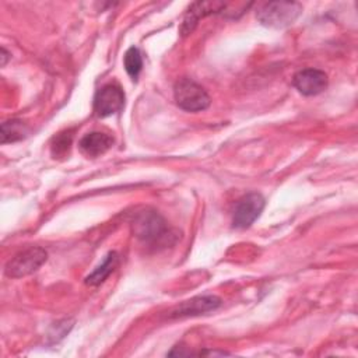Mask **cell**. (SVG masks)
Returning a JSON list of instances; mask_svg holds the SVG:
<instances>
[{
    "mask_svg": "<svg viewBox=\"0 0 358 358\" xmlns=\"http://www.w3.org/2000/svg\"><path fill=\"white\" fill-rule=\"evenodd\" d=\"M134 235L151 246H162L171 242L172 234L166 221L155 211H143L133 221Z\"/></svg>",
    "mask_w": 358,
    "mask_h": 358,
    "instance_id": "6da1fadb",
    "label": "cell"
},
{
    "mask_svg": "<svg viewBox=\"0 0 358 358\" xmlns=\"http://www.w3.org/2000/svg\"><path fill=\"white\" fill-rule=\"evenodd\" d=\"M302 6L296 1H270L263 4L256 13L257 20L270 28H287L299 17Z\"/></svg>",
    "mask_w": 358,
    "mask_h": 358,
    "instance_id": "7a4b0ae2",
    "label": "cell"
},
{
    "mask_svg": "<svg viewBox=\"0 0 358 358\" xmlns=\"http://www.w3.org/2000/svg\"><path fill=\"white\" fill-rule=\"evenodd\" d=\"M173 98L176 105L186 112H201L211 102L206 90L190 78H180L175 83Z\"/></svg>",
    "mask_w": 358,
    "mask_h": 358,
    "instance_id": "3957f363",
    "label": "cell"
},
{
    "mask_svg": "<svg viewBox=\"0 0 358 358\" xmlns=\"http://www.w3.org/2000/svg\"><path fill=\"white\" fill-rule=\"evenodd\" d=\"M48 259L45 249L39 246H29L18 252L6 264V274L11 278H20L35 273Z\"/></svg>",
    "mask_w": 358,
    "mask_h": 358,
    "instance_id": "277c9868",
    "label": "cell"
},
{
    "mask_svg": "<svg viewBox=\"0 0 358 358\" xmlns=\"http://www.w3.org/2000/svg\"><path fill=\"white\" fill-rule=\"evenodd\" d=\"M264 197L260 193H248L238 200L234 214L232 227L236 229L249 228L262 214L264 208Z\"/></svg>",
    "mask_w": 358,
    "mask_h": 358,
    "instance_id": "5b68a950",
    "label": "cell"
},
{
    "mask_svg": "<svg viewBox=\"0 0 358 358\" xmlns=\"http://www.w3.org/2000/svg\"><path fill=\"white\" fill-rule=\"evenodd\" d=\"M124 106V92L117 84L101 87L94 96V112L99 117H106L120 112Z\"/></svg>",
    "mask_w": 358,
    "mask_h": 358,
    "instance_id": "8992f818",
    "label": "cell"
},
{
    "mask_svg": "<svg viewBox=\"0 0 358 358\" xmlns=\"http://www.w3.org/2000/svg\"><path fill=\"white\" fill-rule=\"evenodd\" d=\"M294 87L305 96H313L327 88L329 80L324 71L317 69H303L292 78Z\"/></svg>",
    "mask_w": 358,
    "mask_h": 358,
    "instance_id": "52a82bcc",
    "label": "cell"
},
{
    "mask_svg": "<svg viewBox=\"0 0 358 358\" xmlns=\"http://www.w3.org/2000/svg\"><path fill=\"white\" fill-rule=\"evenodd\" d=\"M225 7H227V3H222V1H196L190 4L180 25V34L183 36L189 35L196 28L200 18H204L206 15L215 14V13L224 14Z\"/></svg>",
    "mask_w": 358,
    "mask_h": 358,
    "instance_id": "ba28073f",
    "label": "cell"
},
{
    "mask_svg": "<svg viewBox=\"0 0 358 358\" xmlns=\"http://www.w3.org/2000/svg\"><path fill=\"white\" fill-rule=\"evenodd\" d=\"M220 305H221V299L215 295H199L175 306L169 312V317L197 316V315L215 310Z\"/></svg>",
    "mask_w": 358,
    "mask_h": 358,
    "instance_id": "9c48e42d",
    "label": "cell"
},
{
    "mask_svg": "<svg viewBox=\"0 0 358 358\" xmlns=\"http://www.w3.org/2000/svg\"><path fill=\"white\" fill-rule=\"evenodd\" d=\"M113 144V137L102 131L87 133L78 143L81 152L88 158H96L105 154Z\"/></svg>",
    "mask_w": 358,
    "mask_h": 358,
    "instance_id": "30bf717a",
    "label": "cell"
},
{
    "mask_svg": "<svg viewBox=\"0 0 358 358\" xmlns=\"http://www.w3.org/2000/svg\"><path fill=\"white\" fill-rule=\"evenodd\" d=\"M117 262H119V257H117L116 252H109V253L103 257V260L101 262V264L96 266V268H95L90 275H87L85 284L94 285V287L102 284V282L113 273V270H115L116 266H117Z\"/></svg>",
    "mask_w": 358,
    "mask_h": 358,
    "instance_id": "8fae6325",
    "label": "cell"
},
{
    "mask_svg": "<svg viewBox=\"0 0 358 358\" xmlns=\"http://www.w3.org/2000/svg\"><path fill=\"white\" fill-rule=\"evenodd\" d=\"M28 134V127L22 120L13 119L1 124V143H14L22 140Z\"/></svg>",
    "mask_w": 358,
    "mask_h": 358,
    "instance_id": "7c38bea8",
    "label": "cell"
},
{
    "mask_svg": "<svg viewBox=\"0 0 358 358\" xmlns=\"http://www.w3.org/2000/svg\"><path fill=\"white\" fill-rule=\"evenodd\" d=\"M123 64H124L127 74L133 80H136L143 69V57H141L140 50L136 46H131L126 50V53L123 56Z\"/></svg>",
    "mask_w": 358,
    "mask_h": 358,
    "instance_id": "4fadbf2b",
    "label": "cell"
},
{
    "mask_svg": "<svg viewBox=\"0 0 358 358\" xmlns=\"http://www.w3.org/2000/svg\"><path fill=\"white\" fill-rule=\"evenodd\" d=\"M71 138H73V134L70 131H64V133H59L55 138H53V143H52V155L56 158V157H64L69 150H70V145H71Z\"/></svg>",
    "mask_w": 358,
    "mask_h": 358,
    "instance_id": "5bb4252c",
    "label": "cell"
},
{
    "mask_svg": "<svg viewBox=\"0 0 358 358\" xmlns=\"http://www.w3.org/2000/svg\"><path fill=\"white\" fill-rule=\"evenodd\" d=\"M7 57H8V53L6 52V49H4V48H1V66H4V64H6Z\"/></svg>",
    "mask_w": 358,
    "mask_h": 358,
    "instance_id": "9a60e30c",
    "label": "cell"
}]
</instances>
